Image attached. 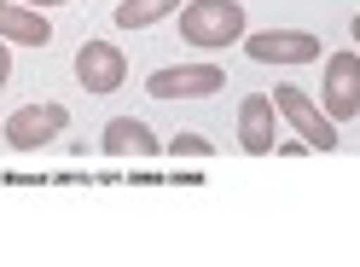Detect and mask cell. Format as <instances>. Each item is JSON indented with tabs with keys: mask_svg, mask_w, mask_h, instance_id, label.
Returning <instances> with one entry per match:
<instances>
[{
	"mask_svg": "<svg viewBox=\"0 0 360 267\" xmlns=\"http://www.w3.org/2000/svg\"><path fill=\"white\" fill-rule=\"evenodd\" d=\"M180 41L204 53L233 47V41H244V6L238 0H186L180 6Z\"/></svg>",
	"mask_w": 360,
	"mask_h": 267,
	"instance_id": "6da1fadb",
	"label": "cell"
},
{
	"mask_svg": "<svg viewBox=\"0 0 360 267\" xmlns=\"http://www.w3.org/2000/svg\"><path fill=\"white\" fill-rule=\"evenodd\" d=\"M64 128H70V110H64L58 99H35V105H24V110L6 117V145L12 151H41V145H53Z\"/></svg>",
	"mask_w": 360,
	"mask_h": 267,
	"instance_id": "7a4b0ae2",
	"label": "cell"
},
{
	"mask_svg": "<svg viewBox=\"0 0 360 267\" xmlns=\"http://www.w3.org/2000/svg\"><path fill=\"white\" fill-rule=\"evenodd\" d=\"M274 110L302 134L314 151H337V145H343V140H337V122L326 117V110H314V99L302 93V87H274Z\"/></svg>",
	"mask_w": 360,
	"mask_h": 267,
	"instance_id": "3957f363",
	"label": "cell"
},
{
	"mask_svg": "<svg viewBox=\"0 0 360 267\" xmlns=\"http://www.w3.org/2000/svg\"><path fill=\"white\" fill-rule=\"evenodd\" d=\"M227 87V70L221 64H174V70H157L146 82L151 99H215Z\"/></svg>",
	"mask_w": 360,
	"mask_h": 267,
	"instance_id": "277c9868",
	"label": "cell"
},
{
	"mask_svg": "<svg viewBox=\"0 0 360 267\" xmlns=\"http://www.w3.org/2000/svg\"><path fill=\"white\" fill-rule=\"evenodd\" d=\"M320 110H326L331 122H349V117H360V53H331V58H326Z\"/></svg>",
	"mask_w": 360,
	"mask_h": 267,
	"instance_id": "5b68a950",
	"label": "cell"
},
{
	"mask_svg": "<svg viewBox=\"0 0 360 267\" xmlns=\"http://www.w3.org/2000/svg\"><path fill=\"white\" fill-rule=\"evenodd\" d=\"M244 53L256 64H308L326 47H320V35H308V30H256V35H244Z\"/></svg>",
	"mask_w": 360,
	"mask_h": 267,
	"instance_id": "8992f818",
	"label": "cell"
},
{
	"mask_svg": "<svg viewBox=\"0 0 360 267\" xmlns=\"http://www.w3.org/2000/svg\"><path fill=\"white\" fill-rule=\"evenodd\" d=\"M76 82L87 87V93H117V87L128 82V58L110 47V41H82V53H76Z\"/></svg>",
	"mask_w": 360,
	"mask_h": 267,
	"instance_id": "52a82bcc",
	"label": "cell"
},
{
	"mask_svg": "<svg viewBox=\"0 0 360 267\" xmlns=\"http://www.w3.org/2000/svg\"><path fill=\"white\" fill-rule=\"evenodd\" d=\"M238 145L250 157H267L279 145V110H274V93H250L238 99Z\"/></svg>",
	"mask_w": 360,
	"mask_h": 267,
	"instance_id": "ba28073f",
	"label": "cell"
},
{
	"mask_svg": "<svg viewBox=\"0 0 360 267\" xmlns=\"http://www.w3.org/2000/svg\"><path fill=\"white\" fill-rule=\"evenodd\" d=\"M0 41H12V47H47L53 41V24L41 6H24V0H0Z\"/></svg>",
	"mask_w": 360,
	"mask_h": 267,
	"instance_id": "9c48e42d",
	"label": "cell"
},
{
	"mask_svg": "<svg viewBox=\"0 0 360 267\" xmlns=\"http://www.w3.org/2000/svg\"><path fill=\"white\" fill-rule=\"evenodd\" d=\"M99 151H110V157H157V134L140 122V117H110L105 134H99Z\"/></svg>",
	"mask_w": 360,
	"mask_h": 267,
	"instance_id": "30bf717a",
	"label": "cell"
},
{
	"mask_svg": "<svg viewBox=\"0 0 360 267\" xmlns=\"http://www.w3.org/2000/svg\"><path fill=\"white\" fill-rule=\"evenodd\" d=\"M174 6H186V0H122L117 6V30H151V24H163Z\"/></svg>",
	"mask_w": 360,
	"mask_h": 267,
	"instance_id": "8fae6325",
	"label": "cell"
},
{
	"mask_svg": "<svg viewBox=\"0 0 360 267\" xmlns=\"http://www.w3.org/2000/svg\"><path fill=\"white\" fill-rule=\"evenodd\" d=\"M163 151H169V157H192V163H204V157H210L215 145L204 140V134H174V140H169Z\"/></svg>",
	"mask_w": 360,
	"mask_h": 267,
	"instance_id": "7c38bea8",
	"label": "cell"
},
{
	"mask_svg": "<svg viewBox=\"0 0 360 267\" xmlns=\"http://www.w3.org/2000/svg\"><path fill=\"white\" fill-rule=\"evenodd\" d=\"M6 76H12V41H0V87H6Z\"/></svg>",
	"mask_w": 360,
	"mask_h": 267,
	"instance_id": "4fadbf2b",
	"label": "cell"
},
{
	"mask_svg": "<svg viewBox=\"0 0 360 267\" xmlns=\"http://www.w3.org/2000/svg\"><path fill=\"white\" fill-rule=\"evenodd\" d=\"M24 6H64V0H24Z\"/></svg>",
	"mask_w": 360,
	"mask_h": 267,
	"instance_id": "5bb4252c",
	"label": "cell"
},
{
	"mask_svg": "<svg viewBox=\"0 0 360 267\" xmlns=\"http://www.w3.org/2000/svg\"><path fill=\"white\" fill-rule=\"evenodd\" d=\"M349 30H354V47H360V18H354V24H349Z\"/></svg>",
	"mask_w": 360,
	"mask_h": 267,
	"instance_id": "9a60e30c",
	"label": "cell"
}]
</instances>
